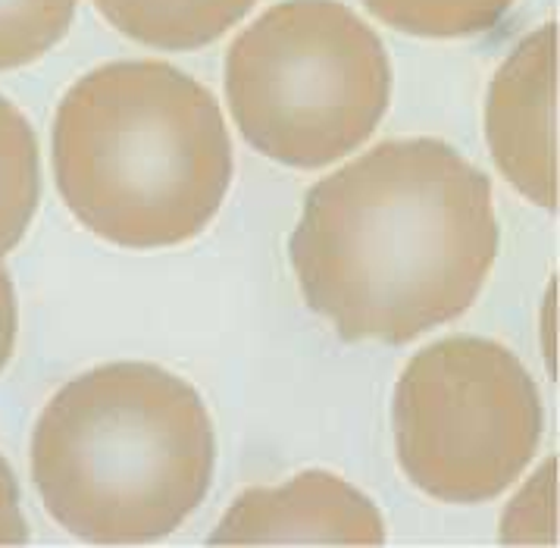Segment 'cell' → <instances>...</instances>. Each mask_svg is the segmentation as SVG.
Returning a JSON list of instances; mask_svg holds the SVG:
<instances>
[{
  "mask_svg": "<svg viewBox=\"0 0 560 548\" xmlns=\"http://www.w3.org/2000/svg\"><path fill=\"white\" fill-rule=\"evenodd\" d=\"M486 138L504 179L533 205L558 207L555 158V25L526 35L494 72Z\"/></svg>",
  "mask_w": 560,
  "mask_h": 548,
  "instance_id": "52a82bcc",
  "label": "cell"
},
{
  "mask_svg": "<svg viewBox=\"0 0 560 548\" xmlns=\"http://www.w3.org/2000/svg\"><path fill=\"white\" fill-rule=\"evenodd\" d=\"M28 524L20 504V486L10 470V464L0 455V546H25Z\"/></svg>",
  "mask_w": 560,
  "mask_h": 548,
  "instance_id": "4fadbf2b",
  "label": "cell"
},
{
  "mask_svg": "<svg viewBox=\"0 0 560 548\" xmlns=\"http://www.w3.org/2000/svg\"><path fill=\"white\" fill-rule=\"evenodd\" d=\"M54 179L69 213L119 248L201 235L232 185V138L210 89L163 60L85 72L54 116Z\"/></svg>",
  "mask_w": 560,
  "mask_h": 548,
  "instance_id": "7a4b0ae2",
  "label": "cell"
},
{
  "mask_svg": "<svg viewBox=\"0 0 560 548\" xmlns=\"http://www.w3.org/2000/svg\"><path fill=\"white\" fill-rule=\"evenodd\" d=\"M382 23L420 38H467L504 20L514 0H360Z\"/></svg>",
  "mask_w": 560,
  "mask_h": 548,
  "instance_id": "30bf717a",
  "label": "cell"
},
{
  "mask_svg": "<svg viewBox=\"0 0 560 548\" xmlns=\"http://www.w3.org/2000/svg\"><path fill=\"white\" fill-rule=\"evenodd\" d=\"M101 16L132 42L158 50H198L242 23L257 0H94Z\"/></svg>",
  "mask_w": 560,
  "mask_h": 548,
  "instance_id": "ba28073f",
  "label": "cell"
},
{
  "mask_svg": "<svg viewBox=\"0 0 560 548\" xmlns=\"http://www.w3.org/2000/svg\"><path fill=\"white\" fill-rule=\"evenodd\" d=\"M42 198V166L35 132L0 94V260L23 242Z\"/></svg>",
  "mask_w": 560,
  "mask_h": 548,
  "instance_id": "9c48e42d",
  "label": "cell"
},
{
  "mask_svg": "<svg viewBox=\"0 0 560 548\" xmlns=\"http://www.w3.org/2000/svg\"><path fill=\"white\" fill-rule=\"evenodd\" d=\"M289 254L345 342H413L467 314L492 273V183L439 138L385 141L307 191Z\"/></svg>",
  "mask_w": 560,
  "mask_h": 548,
  "instance_id": "6da1fadb",
  "label": "cell"
},
{
  "mask_svg": "<svg viewBox=\"0 0 560 548\" xmlns=\"http://www.w3.org/2000/svg\"><path fill=\"white\" fill-rule=\"evenodd\" d=\"M16 345V292L7 270H0V373Z\"/></svg>",
  "mask_w": 560,
  "mask_h": 548,
  "instance_id": "5bb4252c",
  "label": "cell"
},
{
  "mask_svg": "<svg viewBox=\"0 0 560 548\" xmlns=\"http://www.w3.org/2000/svg\"><path fill=\"white\" fill-rule=\"evenodd\" d=\"M555 460L529 480V486L516 495L504 521H501V543H555Z\"/></svg>",
  "mask_w": 560,
  "mask_h": 548,
  "instance_id": "7c38bea8",
  "label": "cell"
},
{
  "mask_svg": "<svg viewBox=\"0 0 560 548\" xmlns=\"http://www.w3.org/2000/svg\"><path fill=\"white\" fill-rule=\"evenodd\" d=\"M235 126L269 161L316 170L380 129L392 67L380 35L338 0H282L225 57Z\"/></svg>",
  "mask_w": 560,
  "mask_h": 548,
  "instance_id": "277c9868",
  "label": "cell"
},
{
  "mask_svg": "<svg viewBox=\"0 0 560 548\" xmlns=\"http://www.w3.org/2000/svg\"><path fill=\"white\" fill-rule=\"evenodd\" d=\"M79 0H0V72L45 57L72 25Z\"/></svg>",
  "mask_w": 560,
  "mask_h": 548,
  "instance_id": "8fae6325",
  "label": "cell"
},
{
  "mask_svg": "<svg viewBox=\"0 0 560 548\" xmlns=\"http://www.w3.org/2000/svg\"><path fill=\"white\" fill-rule=\"evenodd\" d=\"M217 435L198 388L148 361L69 380L32 430V480L47 514L91 546H141L203 504Z\"/></svg>",
  "mask_w": 560,
  "mask_h": 548,
  "instance_id": "3957f363",
  "label": "cell"
},
{
  "mask_svg": "<svg viewBox=\"0 0 560 548\" xmlns=\"http://www.w3.org/2000/svg\"><path fill=\"white\" fill-rule=\"evenodd\" d=\"M210 546H382L385 521L360 489L329 470L242 492L207 536Z\"/></svg>",
  "mask_w": 560,
  "mask_h": 548,
  "instance_id": "8992f818",
  "label": "cell"
},
{
  "mask_svg": "<svg viewBox=\"0 0 560 548\" xmlns=\"http://www.w3.org/2000/svg\"><path fill=\"white\" fill-rule=\"evenodd\" d=\"M395 445L407 480L448 504L498 499L529 467L541 439L536 380L511 348L451 336L404 366Z\"/></svg>",
  "mask_w": 560,
  "mask_h": 548,
  "instance_id": "5b68a950",
  "label": "cell"
}]
</instances>
